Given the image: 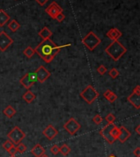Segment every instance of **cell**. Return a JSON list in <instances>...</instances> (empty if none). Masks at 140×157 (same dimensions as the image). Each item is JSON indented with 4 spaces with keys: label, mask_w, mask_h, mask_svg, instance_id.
Returning a JSON list of instances; mask_svg holds the SVG:
<instances>
[{
    "label": "cell",
    "mask_w": 140,
    "mask_h": 157,
    "mask_svg": "<svg viewBox=\"0 0 140 157\" xmlns=\"http://www.w3.org/2000/svg\"><path fill=\"white\" fill-rule=\"evenodd\" d=\"M128 101L130 104L136 108L137 110H139L140 108V86H136L133 90V92L130 95H129L127 98Z\"/></svg>",
    "instance_id": "7"
},
{
    "label": "cell",
    "mask_w": 140,
    "mask_h": 157,
    "mask_svg": "<svg viewBox=\"0 0 140 157\" xmlns=\"http://www.w3.org/2000/svg\"><path fill=\"white\" fill-rule=\"evenodd\" d=\"M13 146H14V144H13V143H12L10 140H7L6 142H4V143L3 144V147L7 151H8L9 149L12 148Z\"/></svg>",
    "instance_id": "29"
},
{
    "label": "cell",
    "mask_w": 140,
    "mask_h": 157,
    "mask_svg": "<svg viewBox=\"0 0 140 157\" xmlns=\"http://www.w3.org/2000/svg\"><path fill=\"white\" fill-rule=\"evenodd\" d=\"M37 82V77L35 72H28L20 79V83L26 89H30L31 86Z\"/></svg>",
    "instance_id": "6"
},
{
    "label": "cell",
    "mask_w": 140,
    "mask_h": 157,
    "mask_svg": "<svg viewBox=\"0 0 140 157\" xmlns=\"http://www.w3.org/2000/svg\"><path fill=\"white\" fill-rule=\"evenodd\" d=\"M45 12H46V13L48 16H50L53 19H55L57 14H59V13L63 12V9L56 2H52L50 3V5L45 9Z\"/></svg>",
    "instance_id": "12"
},
{
    "label": "cell",
    "mask_w": 140,
    "mask_h": 157,
    "mask_svg": "<svg viewBox=\"0 0 140 157\" xmlns=\"http://www.w3.org/2000/svg\"><path fill=\"white\" fill-rule=\"evenodd\" d=\"M23 53H24V54L27 57V58L30 59V58H32V57L34 56V54L35 53V50H34L33 48L29 46V47H27L26 49H25V50L23 51Z\"/></svg>",
    "instance_id": "23"
},
{
    "label": "cell",
    "mask_w": 140,
    "mask_h": 157,
    "mask_svg": "<svg viewBox=\"0 0 140 157\" xmlns=\"http://www.w3.org/2000/svg\"><path fill=\"white\" fill-rule=\"evenodd\" d=\"M50 151L53 155H57L58 153H60V147L57 145L53 146L50 149Z\"/></svg>",
    "instance_id": "30"
},
{
    "label": "cell",
    "mask_w": 140,
    "mask_h": 157,
    "mask_svg": "<svg viewBox=\"0 0 140 157\" xmlns=\"http://www.w3.org/2000/svg\"><path fill=\"white\" fill-rule=\"evenodd\" d=\"M105 52L114 61H118L127 52V49L118 40H115L105 49Z\"/></svg>",
    "instance_id": "2"
},
{
    "label": "cell",
    "mask_w": 140,
    "mask_h": 157,
    "mask_svg": "<svg viewBox=\"0 0 140 157\" xmlns=\"http://www.w3.org/2000/svg\"><path fill=\"white\" fill-rule=\"evenodd\" d=\"M97 72H99V74L102 76V75H104L105 73L107 72V68H106V67H105L104 65H102H102H100L99 67V68H97Z\"/></svg>",
    "instance_id": "31"
},
{
    "label": "cell",
    "mask_w": 140,
    "mask_h": 157,
    "mask_svg": "<svg viewBox=\"0 0 140 157\" xmlns=\"http://www.w3.org/2000/svg\"><path fill=\"white\" fill-rule=\"evenodd\" d=\"M9 157H17L16 155H11V156H9Z\"/></svg>",
    "instance_id": "40"
},
{
    "label": "cell",
    "mask_w": 140,
    "mask_h": 157,
    "mask_svg": "<svg viewBox=\"0 0 140 157\" xmlns=\"http://www.w3.org/2000/svg\"><path fill=\"white\" fill-rule=\"evenodd\" d=\"M70 45L71 44L58 46V45H55L50 39H47V40H44L41 43H39L38 46L35 49V53L39 54V57H41L42 59L45 62L49 63L53 60L57 53H59L61 49H62L63 47H66V46H70Z\"/></svg>",
    "instance_id": "1"
},
{
    "label": "cell",
    "mask_w": 140,
    "mask_h": 157,
    "mask_svg": "<svg viewBox=\"0 0 140 157\" xmlns=\"http://www.w3.org/2000/svg\"><path fill=\"white\" fill-rule=\"evenodd\" d=\"M70 152H71V148L66 144H64L60 147V153H62L63 155H68Z\"/></svg>",
    "instance_id": "24"
},
{
    "label": "cell",
    "mask_w": 140,
    "mask_h": 157,
    "mask_svg": "<svg viewBox=\"0 0 140 157\" xmlns=\"http://www.w3.org/2000/svg\"><path fill=\"white\" fill-rule=\"evenodd\" d=\"M16 148H17V152L21 153V154H22V153L26 152V150H27L26 146L25 145V144H23V143H21V142H20V143L17 144V146H16Z\"/></svg>",
    "instance_id": "25"
},
{
    "label": "cell",
    "mask_w": 140,
    "mask_h": 157,
    "mask_svg": "<svg viewBox=\"0 0 140 157\" xmlns=\"http://www.w3.org/2000/svg\"><path fill=\"white\" fill-rule=\"evenodd\" d=\"M107 36L109 39H111V40L115 41V40H118L122 36V33H121V31H120L117 28H111L107 31Z\"/></svg>",
    "instance_id": "15"
},
{
    "label": "cell",
    "mask_w": 140,
    "mask_h": 157,
    "mask_svg": "<svg viewBox=\"0 0 140 157\" xmlns=\"http://www.w3.org/2000/svg\"><path fill=\"white\" fill-rule=\"evenodd\" d=\"M133 154L136 157L140 156V147H137L134 151H133Z\"/></svg>",
    "instance_id": "35"
},
{
    "label": "cell",
    "mask_w": 140,
    "mask_h": 157,
    "mask_svg": "<svg viewBox=\"0 0 140 157\" xmlns=\"http://www.w3.org/2000/svg\"><path fill=\"white\" fill-rule=\"evenodd\" d=\"M80 95L86 103L91 104L98 99L99 93L92 85H89L81 92Z\"/></svg>",
    "instance_id": "3"
},
{
    "label": "cell",
    "mask_w": 140,
    "mask_h": 157,
    "mask_svg": "<svg viewBox=\"0 0 140 157\" xmlns=\"http://www.w3.org/2000/svg\"><path fill=\"white\" fill-rule=\"evenodd\" d=\"M40 157H48V155H47L44 154V155H42V156H40Z\"/></svg>",
    "instance_id": "39"
},
{
    "label": "cell",
    "mask_w": 140,
    "mask_h": 157,
    "mask_svg": "<svg viewBox=\"0 0 140 157\" xmlns=\"http://www.w3.org/2000/svg\"><path fill=\"white\" fill-rule=\"evenodd\" d=\"M22 97H23V99H24L25 101H26V103L30 104V103H31V102H33L34 100L35 99L36 96L33 92L31 91L28 90V91L25 93L24 95H23Z\"/></svg>",
    "instance_id": "21"
},
{
    "label": "cell",
    "mask_w": 140,
    "mask_h": 157,
    "mask_svg": "<svg viewBox=\"0 0 140 157\" xmlns=\"http://www.w3.org/2000/svg\"><path fill=\"white\" fill-rule=\"evenodd\" d=\"M31 154L34 155L35 157H40L42 156L43 155L45 154V149L40 144H36L33 148L31 149Z\"/></svg>",
    "instance_id": "16"
},
{
    "label": "cell",
    "mask_w": 140,
    "mask_h": 157,
    "mask_svg": "<svg viewBox=\"0 0 140 157\" xmlns=\"http://www.w3.org/2000/svg\"><path fill=\"white\" fill-rule=\"evenodd\" d=\"M93 122L96 123V124H100L102 122V118L101 117L100 114H96L93 118Z\"/></svg>",
    "instance_id": "32"
},
{
    "label": "cell",
    "mask_w": 140,
    "mask_h": 157,
    "mask_svg": "<svg viewBox=\"0 0 140 157\" xmlns=\"http://www.w3.org/2000/svg\"><path fill=\"white\" fill-rule=\"evenodd\" d=\"M65 18H66V17L63 14V12H61L59 14H57V16L55 18V19H56L58 22H62V21H64Z\"/></svg>",
    "instance_id": "33"
},
{
    "label": "cell",
    "mask_w": 140,
    "mask_h": 157,
    "mask_svg": "<svg viewBox=\"0 0 140 157\" xmlns=\"http://www.w3.org/2000/svg\"><path fill=\"white\" fill-rule=\"evenodd\" d=\"M3 114H4V115L7 116L8 118L9 119H12L13 116L15 115L16 113V110L12 106V105H8V106H7L4 110H3Z\"/></svg>",
    "instance_id": "20"
},
{
    "label": "cell",
    "mask_w": 140,
    "mask_h": 157,
    "mask_svg": "<svg viewBox=\"0 0 140 157\" xmlns=\"http://www.w3.org/2000/svg\"><path fill=\"white\" fill-rule=\"evenodd\" d=\"M8 152L10 154V155H16V153L17 152V148H16L15 146H13L12 148L9 149Z\"/></svg>",
    "instance_id": "34"
},
{
    "label": "cell",
    "mask_w": 140,
    "mask_h": 157,
    "mask_svg": "<svg viewBox=\"0 0 140 157\" xmlns=\"http://www.w3.org/2000/svg\"><path fill=\"white\" fill-rule=\"evenodd\" d=\"M12 43L13 40L5 31L0 32V50L3 52L6 51L9 46L12 45Z\"/></svg>",
    "instance_id": "10"
},
{
    "label": "cell",
    "mask_w": 140,
    "mask_h": 157,
    "mask_svg": "<svg viewBox=\"0 0 140 157\" xmlns=\"http://www.w3.org/2000/svg\"><path fill=\"white\" fill-rule=\"evenodd\" d=\"M8 29L12 30V32H16L17 30H19V28L21 27V25L18 23L16 20H12L8 23Z\"/></svg>",
    "instance_id": "22"
},
{
    "label": "cell",
    "mask_w": 140,
    "mask_h": 157,
    "mask_svg": "<svg viewBox=\"0 0 140 157\" xmlns=\"http://www.w3.org/2000/svg\"><path fill=\"white\" fill-rule=\"evenodd\" d=\"M81 124L74 118H71L65 124L63 125L64 129L71 135H75L81 128Z\"/></svg>",
    "instance_id": "8"
},
{
    "label": "cell",
    "mask_w": 140,
    "mask_h": 157,
    "mask_svg": "<svg viewBox=\"0 0 140 157\" xmlns=\"http://www.w3.org/2000/svg\"><path fill=\"white\" fill-rule=\"evenodd\" d=\"M35 1L37 2V3H39V5H41V6H44L45 4L48 3V0H35Z\"/></svg>",
    "instance_id": "36"
},
{
    "label": "cell",
    "mask_w": 140,
    "mask_h": 157,
    "mask_svg": "<svg viewBox=\"0 0 140 157\" xmlns=\"http://www.w3.org/2000/svg\"><path fill=\"white\" fill-rule=\"evenodd\" d=\"M7 136L13 144L17 145L18 143L21 142V141L26 137V133L21 130L20 127L16 126L9 132Z\"/></svg>",
    "instance_id": "5"
},
{
    "label": "cell",
    "mask_w": 140,
    "mask_h": 157,
    "mask_svg": "<svg viewBox=\"0 0 140 157\" xmlns=\"http://www.w3.org/2000/svg\"><path fill=\"white\" fill-rule=\"evenodd\" d=\"M103 96L111 103H113L114 101H116L117 100V95L113 91H111V90H107L103 93Z\"/></svg>",
    "instance_id": "18"
},
{
    "label": "cell",
    "mask_w": 140,
    "mask_h": 157,
    "mask_svg": "<svg viewBox=\"0 0 140 157\" xmlns=\"http://www.w3.org/2000/svg\"><path fill=\"white\" fill-rule=\"evenodd\" d=\"M39 36L43 40H47V39H50L51 36H53V32L48 29V27H44L39 32Z\"/></svg>",
    "instance_id": "19"
},
{
    "label": "cell",
    "mask_w": 140,
    "mask_h": 157,
    "mask_svg": "<svg viewBox=\"0 0 140 157\" xmlns=\"http://www.w3.org/2000/svg\"><path fill=\"white\" fill-rule=\"evenodd\" d=\"M82 43L88 50L93 51L99 46V44L101 43V40L98 37L95 33L90 31L82 39Z\"/></svg>",
    "instance_id": "4"
},
{
    "label": "cell",
    "mask_w": 140,
    "mask_h": 157,
    "mask_svg": "<svg viewBox=\"0 0 140 157\" xmlns=\"http://www.w3.org/2000/svg\"><path fill=\"white\" fill-rule=\"evenodd\" d=\"M119 127H117L116 126H115L111 131V135L115 140H117V137H118V135H119Z\"/></svg>",
    "instance_id": "26"
},
{
    "label": "cell",
    "mask_w": 140,
    "mask_h": 157,
    "mask_svg": "<svg viewBox=\"0 0 140 157\" xmlns=\"http://www.w3.org/2000/svg\"><path fill=\"white\" fill-rule=\"evenodd\" d=\"M10 20V16L3 9H0V27H4Z\"/></svg>",
    "instance_id": "17"
},
{
    "label": "cell",
    "mask_w": 140,
    "mask_h": 157,
    "mask_svg": "<svg viewBox=\"0 0 140 157\" xmlns=\"http://www.w3.org/2000/svg\"><path fill=\"white\" fill-rule=\"evenodd\" d=\"M119 135H118L117 140H119V142L121 143L126 142L131 136V133L124 126H120V127H119Z\"/></svg>",
    "instance_id": "14"
},
{
    "label": "cell",
    "mask_w": 140,
    "mask_h": 157,
    "mask_svg": "<svg viewBox=\"0 0 140 157\" xmlns=\"http://www.w3.org/2000/svg\"><path fill=\"white\" fill-rule=\"evenodd\" d=\"M43 134L46 136V138H48L49 141H52L53 138H55V136H57L58 134V131L53 125L49 124L43 131Z\"/></svg>",
    "instance_id": "13"
},
{
    "label": "cell",
    "mask_w": 140,
    "mask_h": 157,
    "mask_svg": "<svg viewBox=\"0 0 140 157\" xmlns=\"http://www.w3.org/2000/svg\"><path fill=\"white\" fill-rule=\"evenodd\" d=\"M109 75H110V77H111V78H113V79H115V78H116V77H118L120 75V72L119 71L116 69V68H111V69L110 71H109Z\"/></svg>",
    "instance_id": "27"
},
{
    "label": "cell",
    "mask_w": 140,
    "mask_h": 157,
    "mask_svg": "<svg viewBox=\"0 0 140 157\" xmlns=\"http://www.w3.org/2000/svg\"><path fill=\"white\" fill-rule=\"evenodd\" d=\"M34 72L35 73V76L37 77V82L40 83H44L46 82L51 76L50 72L48 71L44 66H39V68H37V70Z\"/></svg>",
    "instance_id": "11"
},
{
    "label": "cell",
    "mask_w": 140,
    "mask_h": 157,
    "mask_svg": "<svg viewBox=\"0 0 140 157\" xmlns=\"http://www.w3.org/2000/svg\"><path fill=\"white\" fill-rule=\"evenodd\" d=\"M115 126L116 125L114 124V123H107V125H106L105 127H102L101 130H100V132H99V134L102 136V138H104L110 144H113L114 142L116 141L111 135V129Z\"/></svg>",
    "instance_id": "9"
},
{
    "label": "cell",
    "mask_w": 140,
    "mask_h": 157,
    "mask_svg": "<svg viewBox=\"0 0 140 157\" xmlns=\"http://www.w3.org/2000/svg\"><path fill=\"white\" fill-rule=\"evenodd\" d=\"M108 157H116V155H113V154H111L110 155H109V156Z\"/></svg>",
    "instance_id": "38"
},
{
    "label": "cell",
    "mask_w": 140,
    "mask_h": 157,
    "mask_svg": "<svg viewBox=\"0 0 140 157\" xmlns=\"http://www.w3.org/2000/svg\"><path fill=\"white\" fill-rule=\"evenodd\" d=\"M105 120L107 122V123H113L114 121L116 120V116L110 113L105 117Z\"/></svg>",
    "instance_id": "28"
},
{
    "label": "cell",
    "mask_w": 140,
    "mask_h": 157,
    "mask_svg": "<svg viewBox=\"0 0 140 157\" xmlns=\"http://www.w3.org/2000/svg\"><path fill=\"white\" fill-rule=\"evenodd\" d=\"M135 131H136V133H137L138 135H140V125H138L136 128H135Z\"/></svg>",
    "instance_id": "37"
}]
</instances>
